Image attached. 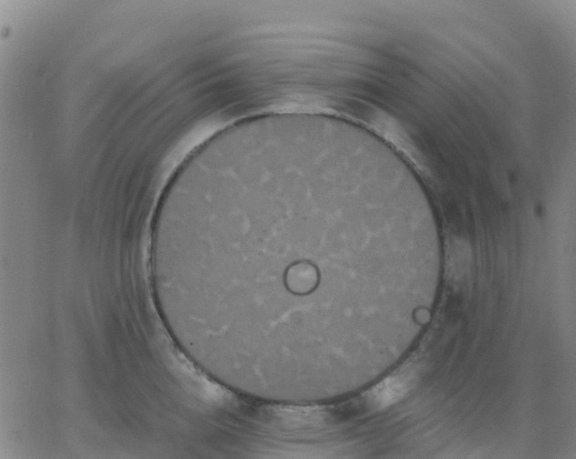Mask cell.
<instances>
[{
    "instance_id": "6da1fadb",
    "label": "cell",
    "mask_w": 576,
    "mask_h": 459,
    "mask_svg": "<svg viewBox=\"0 0 576 459\" xmlns=\"http://www.w3.org/2000/svg\"><path fill=\"white\" fill-rule=\"evenodd\" d=\"M371 175L311 135L227 140L198 154L183 225L231 330L354 319L369 260L396 250L406 226L402 205L375 197Z\"/></svg>"
}]
</instances>
